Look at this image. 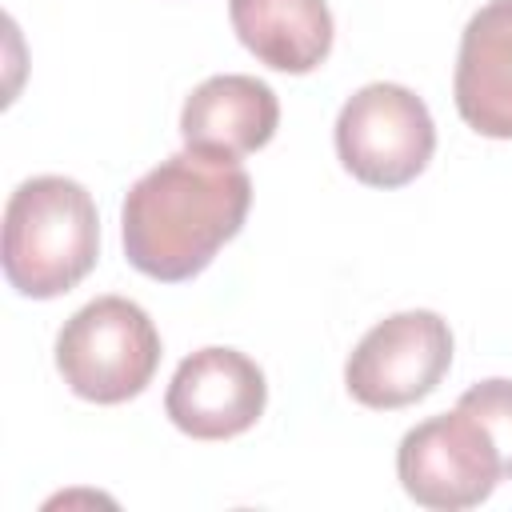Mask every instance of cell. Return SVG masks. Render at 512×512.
I'll use <instances>...</instances> for the list:
<instances>
[{
    "label": "cell",
    "mask_w": 512,
    "mask_h": 512,
    "mask_svg": "<svg viewBox=\"0 0 512 512\" xmlns=\"http://www.w3.org/2000/svg\"><path fill=\"white\" fill-rule=\"evenodd\" d=\"M248 204L252 180L240 160L184 148L128 188L120 208L124 256L160 284L192 280L244 228Z\"/></svg>",
    "instance_id": "1"
},
{
    "label": "cell",
    "mask_w": 512,
    "mask_h": 512,
    "mask_svg": "<svg viewBox=\"0 0 512 512\" xmlns=\"http://www.w3.org/2000/svg\"><path fill=\"white\" fill-rule=\"evenodd\" d=\"M452 96L472 132L512 140V0H488L464 24Z\"/></svg>",
    "instance_id": "9"
},
{
    "label": "cell",
    "mask_w": 512,
    "mask_h": 512,
    "mask_svg": "<svg viewBox=\"0 0 512 512\" xmlns=\"http://www.w3.org/2000/svg\"><path fill=\"white\" fill-rule=\"evenodd\" d=\"M452 368V328L440 312L408 308L372 324L344 364L352 400L376 412L408 408L436 392Z\"/></svg>",
    "instance_id": "5"
},
{
    "label": "cell",
    "mask_w": 512,
    "mask_h": 512,
    "mask_svg": "<svg viewBox=\"0 0 512 512\" xmlns=\"http://www.w3.org/2000/svg\"><path fill=\"white\" fill-rule=\"evenodd\" d=\"M160 364V332L128 296H96L76 308L56 336V368L64 384L92 404H124L140 396Z\"/></svg>",
    "instance_id": "3"
},
{
    "label": "cell",
    "mask_w": 512,
    "mask_h": 512,
    "mask_svg": "<svg viewBox=\"0 0 512 512\" xmlns=\"http://www.w3.org/2000/svg\"><path fill=\"white\" fill-rule=\"evenodd\" d=\"M100 256L96 200L80 180L32 176L4 204V276L28 300L72 292Z\"/></svg>",
    "instance_id": "2"
},
{
    "label": "cell",
    "mask_w": 512,
    "mask_h": 512,
    "mask_svg": "<svg viewBox=\"0 0 512 512\" xmlns=\"http://www.w3.org/2000/svg\"><path fill=\"white\" fill-rule=\"evenodd\" d=\"M436 152L428 104L404 84H364L336 116V156L368 188L412 184Z\"/></svg>",
    "instance_id": "4"
},
{
    "label": "cell",
    "mask_w": 512,
    "mask_h": 512,
    "mask_svg": "<svg viewBox=\"0 0 512 512\" xmlns=\"http://www.w3.org/2000/svg\"><path fill=\"white\" fill-rule=\"evenodd\" d=\"M456 404L484 424V432L492 436V444L500 452V472H504V480H512V380L508 376L480 380Z\"/></svg>",
    "instance_id": "11"
},
{
    "label": "cell",
    "mask_w": 512,
    "mask_h": 512,
    "mask_svg": "<svg viewBox=\"0 0 512 512\" xmlns=\"http://www.w3.org/2000/svg\"><path fill=\"white\" fill-rule=\"evenodd\" d=\"M280 124L276 92L244 72L208 76L192 88L180 108V136L184 148L216 156V160H244L260 152Z\"/></svg>",
    "instance_id": "8"
},
{
    "label": "cell",
    "mask_w": 512,
    "mask_h": 512,
    "mask_svg": "<svg viewBox=\"0 0 512 512\" xmlns=\"http://www.w3.org/2000/svg\"><path fill=\"white\" fill-rule=\"evenodd\" d=\"M396 476L416 504L436 512L476 508L504 480L492 436L460 404L404 432L396 448Z\"/></svg>",
    "instance_id": "6"
},
{
    "label": "cell",
    "mask_w": 512,
    "mask_h": 512,
    "mask_svg": "<svg viewBox=\"0 0 512 512\" xmlns=\"http://www.w3.org/2000/svg\"><path fill=\"white\" fill-rule=\"evenodd\" d=\"M240 44L268 68L304 76L332 52V12L324 0H228Z\"/></svg>",
    "instance_id": "10"
},
{
    "label": "cell",
    "mask_w": 512,
    "mask_h": 512,
    "mask_svg": "<svg viewBox=\"0 0 512 512\" xmlns=\"http://www.w3.org/2000/svg\"><path fill=\"white\" fill-rule=\"evenodd\" d=\"M264 404L268 384L260 364L220 344L184 356L164 392L168 420L192 440H232L264 416Z\"/></svg>",
    "instance_id": "7"
}]
</instances>
